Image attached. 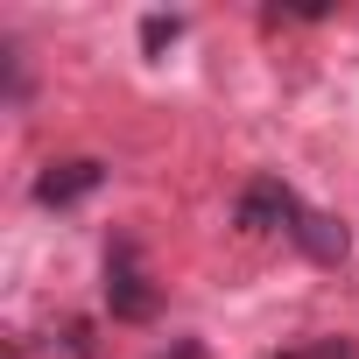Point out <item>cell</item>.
Segmentation results:
<instances>
[{"label":"cell","mask_w":359,"mask_h":359,"mask_svg":"<svg viewBox=\"0 0 359 359\" xmlns=\"http://www.w3.org/2000/svg\"><path fill=\"white\" fill-rule=\"evenodd\" d=\"M106 303H113V317H127V324H148L155 317V282H148V268H141V247L120 233L113 247H106Z\"/></svg>","instance_id":"obj_1"},{"label":"cell","mask_w":359,"mask_h":359,"mask_svg":"<svg viewBox=\"0 0 359 359\" xmlns=\"http://www.w3.org/2000/svg\"><path fill=\"white\" fill-rule=\"evenodd\" d=\"M303 212V198L282 184V176H254L240 191V226L247 233H289V219Z\"/></svg>","instance_id":"obj_2"},{"label":"cell","mask_w":359,"mask_h":359,"mask_svg":"<svg viewBox=\"0 0 359 359\" xmlns=\"http://www.w3.org/2000/svg\"><path fill=\"white\" fill-rule=\"evenodd\" d=\"M99 184H106V162L71 155V162H50V169L36 176V205H78V198H92Z\"/></svg>","instance_id":"obj_3"},{"label":"cell","mask_w":359,"mask_h":359,"mask_svg":"<svg viewBox=\"0 0 359 359\" xmlns=\"http://www.w3.org/2000/svg\"><path fill=\"white\" fill-rule=\"evenodd\" d=\"M289 240H296L310 261H324V268H331V261H345V226H338V219H324V212H310V205L289 219Z\"/></svg>","instance_id":"obj_4"},{"label":"cell","mask_w":359,"mask_h":359,"mask_svg":"<svg viewBox=\"0 0 359 359\" xmlns=\"http://www.w3.org/2000/svg\"><path fill=\"white\" fill-rule=\"evenodd\" d=\"M176 36H184V22H176V15H148V22H141V50H148V57H162Z\"/></svg>","instance_id":"obj_5"},{"label":"cell","mask_w":359,"mask_h":359,"mask_svg":"<svg viewBox=\"0 0 359 359\" xmlns=\"http://www.w3.org/2000/svg\"><path fill=\"white\" fill-rule=\"evenodd\" d=\"M162 359H198V345H176V352H162Z\"/></svg>","instance_id":"obj_6"}]
</instances>
